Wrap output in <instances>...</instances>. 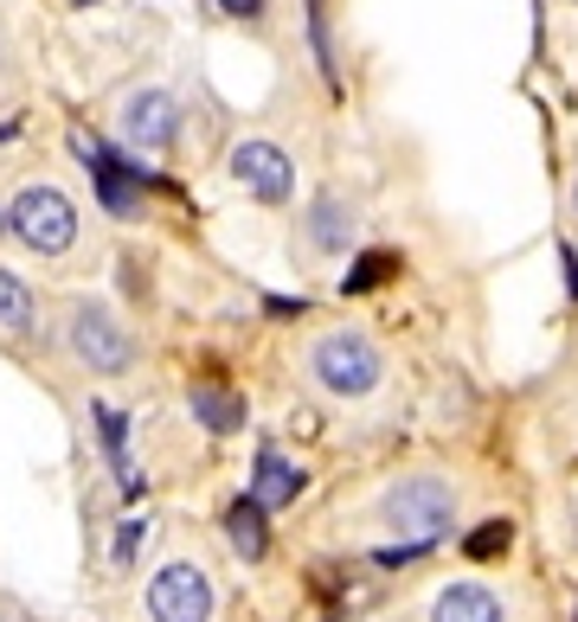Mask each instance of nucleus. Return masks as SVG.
Wrapping results in <instances>:
<instances>
[{"label":"nucleus","mask_w":578,"mask_h":622,"mask_svg":"<svg viewBox=\"0 0 578 622\" xmlns=\"http://www.w3.org/2000/svg\"><path fill=\"white\" fill-rule=\"evenodd\" d=\"M379 513H386V526L399 533V546H431V540L450 533V520H456V487L443 482V475H405V482L386 487Z\"/></svg>","instance_id":"nucleus-1"},{"label":"nucleus","mask_w":578,"mask_h":622,"mask_svg":"<svg viewBox=\"0 0 578 622\" xmlns=\"http://www.w3.org/2000/svg\"><path fill=\"white\" fill-rule=\"evenodd\" d=\"M309 372H315V385L335 392V398H366L386 366H379V346L366 341V334L335 328V334H322V341L309 346Z\"/></svg>","instance_id":"nucleus-2"},{"label":"nucleus","mask_w":578,"mask_h":622,"mask_svg":"<svg viewBox=\"0 0 578 622\" xmlns=\"http://www.w3.org/2000/svg\"><path fill=\"white\" fill-rule=\"evenodd\" d=\"M7 225H13L20 244H33L39 257H65L77 244V206L59 187H20L13 206H7Z\"/></svg>","instance_id":"nucleus-3"},{"label":"nucleus","mask_w":578,"mask_h":622,"mask_svg":"<svg viewBox=\"0 0 578 622\" xmlns=\"http://www.w3.org/2000/svg\"><path fill=\"white\" fill-rule=\"evenodd\" d=\"M72 353L90 366V372H123L136 341L123 334V321L103 308V302H77L72 308Z\"/></svg>","instance_id":"nucleus-4"},{"label":"nucleus","mask_w":578,"mask_h":622,"mask_svg":"<svg viewBox=\"0 0 578 622\" xmlns=\"http://www.w3.org/2000/svg\"><path fill=\"white\" fill-rule=\"evenodd\" d=\"M148 617L154 622H206L213 617V584L200 564H167L148 584Z\"/></svg>","instance_id":"nucleus-5"},{"label":"nucleus","mask_w":578,"mask_h":622,"mask_svg":"<svg viewBox=\"0 0 578 622\" xmlns=\"http://www.w3.org/2000/svg\"><path fill=\"white\" fill-rule=\"evenodd\" d=\"M231 174H238V187H251L257 200H289V187H296V174H289V154L277 141H238L231 148Z\"/></svg>","instance_id":"nucleus-6"},{"label":"nucleus","mask_w":578,"mask_h":622,"mask_svg":"<svg viewBox=\"0 0 578 622\" xmlns=\"http://www.w3.org/2000/svg\"><path fill=\"white\" fill-rule=\"evenodd\" d=\"M123 136L136 141L142 154H161L167 141L180 136L174 97H167V90H136V97H123Z\"/></svg>","instance_id":"nucleus-7"},{"label":"nucleus","mask_w":578,"mask_h":622,"mask_svg":"<svg viewBox=\"0 0 578 622\" xmlns=\"http://www.w3.org/2000/svg\"><path fill=\"white\" fill-rule=\"evenodd\" d=\"M72 148L84 154V167H90V180H97L103 206L116 212V218H129V212L142 206V180H129V174H123V161H116V154H110L103 141H90L84 129H77V136H72Z\"/></svg>","instance_id":"nucleus-8"},{"label":"nucleus","mask_w":578,"mask_h":622,"mask_svg":"<svg viewBox=\"0 0 578 622\" xmlns=\"http://www.w3.org/2000/svg\"><path fill=\"white\" fill-rule=\"evenodd\" d=\"M431 622H502V597L482 584H443L431 604Z\"/></svg>","instance_id":"nucleus-9"},{"label":"nucleus","mask_w":578,"mask_h":622,"mask_svg":"<svg viewBox=\"0 0 578 622\" xmlns=\"http://www.w3.org/2000/svg\"><path fill=\"white\" fill-rule=\"evenodd\" d=\"M296 494H302V469L289 462L284 449H264V456H257V482H251V500H257V507H289Z\"/></svg>","instance_id":"nucleus-10"},{"label":"nucleus","mask_w":578,"mask_h":622,"mask_svg":"<svg viewBox=\"0 0 578 622\" xmlns=\"http://www.w3.org/2000/svg\"><path fill=\"white\" fill-rule=\"evenodd\" d=\"M225 540L238 546V558H264V546H271V540H264V507H257V500H238V507L225 513Z\"/></svg>","instance_id":"nucleus-11"},{"label":"nucleus","mask_w":578,"mask_h":622,"mask_svg":"<svg viewBox=\"0 0 578 622\" xmlns=\"http://www.w3.org/2000/svg\"><path fill=\"white\" fill-rule=\"evenodd\" d=\"M193 417H200L206 430L225 436V430H238V423H244V405H238L231 392H218V385H193Z\"/></svg>","instance_id":"nucleus-12"},{"label":"nucleus","mask_w":578,"mask_h":622,"mask_svg":"<svg viewBox=\"0 0 578 622\" xmlns=\"http://www.w3.org/2000/svg\"><path fill=\"white\" fill-rule=\"evenodd\" d=\"M33 315H39V308H33V289L13 277V270H0V328H7V334H26Z\"/></svg>","instance_id":"nucleus-13"},{"label":"nucleus","mask_w":578,"mask_h":622,"mask_svg":"<svg viewBox=\"0 0 578 622\" xmlns=\"http://www.w3.org/2000/svg\"><path fill=\"white\" fill-rule=\"evenodd\" d=\"M97 423H103V449H110V462H116V475H123V487L136 494V469H129V449H123V411H97Z\"/></svg>","instance_id":"nucleus-14"},{"label":"nucleus","mask_w":578,"mask_h":622,"mask_svg":"<svg viewBox=\"0 0 578 622\" xmlns=\"http://www.w3.org/2000/svg\"><path fill=\"white\" fill-rule=\"evenodd\" d=\"M348 225H354V212H341V193H328V200L315 206V244H328V251H335V244L348 238Z\"/></svg>","instance_id":"nucleus-15"},{"label":"nucleus","mask_w":578,"mask_h":622,"mask_svg":"<svg viewBox=\"0 0 578 622\" xmlns=\"http://www.w3.org/2000/svg\"><path fill=\"white\" fill-rule=\"evenodd\" d=\"M507 540H514V526H507V520H482V526L463 540V553H469V558H495V553H507Z\"/></svg>","instance_id":"nucleus-16"},{"label":"nucleus","mask_w":578,"mask_h":622,"mask_svg":"<svg viewBox=\"0 0 578 622\" xmlns=\"http://www.w3.org/2000/svg\"><path fill=\"white\" fill-rule=\"evenodd\" d=\"M392 277V257L386 251H366L361 264H354V277H348V295H361V289H373V282Z\"/></svg>","instance_id":"nucleus-17"},{"label":"nucleus","mask_w":578,"mask_h":622,"mask_svg":"<svg viewBox=\"0 0 578 622\" xmlns=\"http://www.w3.org/2000/svg\"><path fill=\"white\" fill-rule=\"evenodd\" d=\"M148 540V520H129V526H123V533H116V564H129V558H136V546H142Z\"/></svg>","instance_id":"nucleus-18"},{"label":"nucleus","mask_w":578,"mask_h":622,"mask_svg":"<svg viewBox=\"0 0 578 622\" xmlns=\"http://www.w3.org/2000/svg\"><path fill=\"white\" fill-rule=\"evenodd\" d=\"M218 7H225V13H238V20H244V13H257V0H218Z\"/></svg>","instance_id":"nucleus-19"},{"label":"nucleus","mask_w":578,"mask_h":622,"mask_svg":"<svg viewBox=\"0 0 578 622\" xmlns=\"http://www.w3.org/2000/svg\"><path fill=\"white\" fill-rule=\"evenodd\" d=\"M566 257V277H573V295H578V251H560Z\"/></svg>","instance_id":"nucleus-20"},{"label":"nucleus","mask_w":578,"mask_h":622,"mask_svg":"<svg viewBox=\"0 0 578 622\" xmlns=\"http://www.w3.org/2000/svg\"><path fill=\"white\" fill-rule=\"evenodd\" d=\"M77 7H90V0H77Z\"/></svg>","instance_id":"nucleus-21"},{"label":"nucleus","mask_w":578,"mask_h":622,"mask_svg":"<svg viewBox=\"0 0 578 622\" xmlns=\"http://www.w3.org/2000/svg\"><path fill=\"white\" fill-rule=\"evenodd\" d=\"M573 200H578V187H573Z\"/></svg>","instance_id":"nucleus-22"}]
</instances>
